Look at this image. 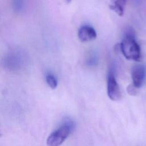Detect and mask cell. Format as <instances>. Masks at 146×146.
<instances>
[{
	"label": "cell",
	"instance_id": "1",
	"mask_svg": "<svg viewBox=\"0 0 146 146\" xmlns=\"http://www.w3.org/2000/svg\"><path fill=\"white\" fill-rule=\"evenodd\" d=\"M120 47L125 58L135 61L140 60L141 58L140 47L135 40V33L132 29L128 28L126 30Z\"/></svg>",
	"mask_w": 146,
	"mask_h": 146
},
{
	"label": "cell",
	"instance_id": "2",
	"mask_svg": "<svg viewBox=\"0 0 146 146\" xmlns=\"http://www.w3.org/2000/svg\"><path fill=\"white\" fill-rule=\"evenodd\" d=\"M26 58L24 53L19 50H14L9 52L2 59L4 67L12 71L22 70L26 65Z\"/></svg>",
	"mask_w": 146,
	"mask_h": 146
},
{
	"label": "cell",
	"instance_id": "3",
	"mask_svg": "<svg viewBox=\"0 0 146 146\" xmlns=\"http://www.w3.org/2000/svg\"><path fill=\"white\" fill-rule=\"evenodd\" d=\"M73 128V122L69 119H65L62 125L48 136L47 139V144L49 146H58L62 144Z\"/></svg>",
	"mask_w": 146,
	"mask_h": 146
},
{
	"label": "cell",
	"instance_id": "4",
	"mask_svg": "<svg viewBox=\"0 0 146 146\" xmlns=\"http://www.w3.org/2000/svg\"><path fill=\"white\" fill-rule=\"evenodd\" d=\"M107 93L110 99L113 101L120 100L121 96L119 86L112 72H110L108 76Z\"/></svg>",
	"mask_w": 146,
	"mask_h": 146
},
{
	"label": "cell",
	"instance_id": "5",
	"mask_svg": "<svg viewBox=\"0 0 146 146\" xmlns=\"http://www.w3.org/2000/svg\"><path fill=\"white\" fill-rule=\"evenodd\" d=\"M145 68L141 65L135 66L132 70L131 76L133 81V85L136 87H140L144 82L145 77Z\"/></svg>",
	"mask_w": 146,
	"mask_h": 146
},
{
	"label": "cell",
	"instance_id": "6",
	"mask_svg": "<svg viewBox=\"0 0 146 146\" xmlns=\"http://www.w3.org/2000/svg\"><path fill=\"white\" fill-rule=\"evenodd\" d=\"M78 37L82 42H88L96 38V33L91 26L84 25L82 26L78 31Z\"/></svg>",
	"mask_w": 146,
	"mask_h": 146
},
{
	"label": "cell",
	"instance_id": "7",
	"mask_svg": "<svg viewBox=\"0 0 146 146\" xmlns=\"http://www.w3.org/2000/svg\"><path fill=\"white\" fill-rule=\"evenodd\" d=\"M109 7L118 15L123 16L127 0H110Z\"/></svg>",
	"mask_w": 146,
	"mask_h": 146
},
{
	"label": "cell",
	"instance_id": "8",
	"mask_svg": "<svg viewBox=\"0 0 146 146\" xmlns=\"http://www.w3.org/2000/svg\"><path fill=\"white\" fill-rule=\"evenodd\" d=\"M46 80L48 86L52 88L55 89L58 86V82L55 76L50 73H48L46 76Z\"/></svg>",
	"mask_w": 146,
	"mask_h": 146
},
{
	"label": "cell",
	"instance_id": "9",
	"mask_svg": "<svg viewBox=\"0 0 146 146\" xmlns=\"http://www.w3.org/2000/svg\"><path fill=\"white\" fill-rule=\"evenodd\" d=\"M23 7L22 2L21 0H14V8L17 11H20Z\"/></svg>",
	"mask_w": 146,
	"mask_h": 146
},
{
	"label": "cell",
	"instance_id": "10",
	"mask_svg": "<svg viewBox=\"0 0 146 146\" xmlns=\"http://www.w3.org/2000/svg\"><path fill=\"white\" fill-rule=\"evenodd\" d=\"M136 87H135L133 84L130 85L127 88V92L129 95H135L136 94Z\"/></svg>",
	"mask_w": 146,
	"mask_h": 146
},
{
	"label": "cell",
	"instance_id": "11",
	"mask_svg": "<svg viewBox=\"0 0 146 146\" xmlns=\"http://www.w3.org/2000/svg\"><path fill=\"white\" fill-rule=\"evenodd\" d=\"M67 2H68V3H69V2H70L71 1V0H65Z\"/></svg>",
	"mask_w": 146,
	"mask_h": 146
}]
</instances>
